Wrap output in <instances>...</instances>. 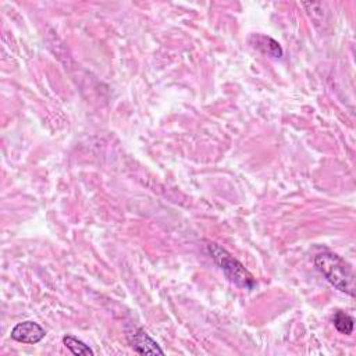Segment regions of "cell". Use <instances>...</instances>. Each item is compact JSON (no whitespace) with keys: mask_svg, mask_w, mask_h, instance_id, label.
I'll return each instance as SVG.
<instances>
[{"mask_svg":"<svg viewBox=\"0 0 356 356\" xmlns=\"http://www.w3.org/2000/svg\"><path fill=\"white\" fill-rule=\"evenodd\" d=\"M314 266L338 291L355 296V274L352 266L339 254L325 250L314 257Z\"/></svg>","mask_w":356,"mask_h":356,"instance_id":"1","label":"cell"},{"mask_svg":"<svg viewBox=\"0 0 356 356\" xmlns=\"http://www.w3.org/2000/svg\"><path fill=\"white\" fill-rule=\"evenodd\" d=\"M207 252L214 263L224 273V275L228 278V281L243 289H253L256 286V280L253 278V275L245 268V266L239 260H236L224 248L217 243H209Z\"/></svg>","mask_w":356,"mask_h":356,"instance_id":"2","label":"cell"},{"mask_svg":"<svg viewBox=\"0 0 356 356\" xmlns=\"http://www.w3.org/2000/svg\"><path fill=\"white\" fill-rule=\"evenodd\" d=\"M125 335H127L128 343L136 353H139V355H164V350L143 328L129 325L125 328Z\"/></svg>","mask_w":356,"mask_h":356,"instance_id":"3","label":"cell"},{"mask_svg":"<svg viewBox=\"0 0 356 356\" xmlns=\"http://www.w3.org/2000/svg\"><path fill=\"white\" fill-rule=\"evenodd\" d=\"M44 330L40 324L35 323V321H22L18 323L17 325H14V328L11 330V338L17 342H22V343H28V345H33L40 342L44 338Z\"/></svg>","mask_w":356,"mask_h":356,"instance_id":"4","label":"cell"},{"mask_svg":"<svg viewBox=\"0 0 356 356\" xmlns=\"http://www.w3.org/2000/svg\"><path fill=\"white\" fill-rule=\"evenodd\" d=\"M249 42L254 49H257L259 51H261L266 56H270L273 58L282 57V47L280 46V43L277 40H274L270 36L254 33L249 38Z\"/></svg>","mask_w":356,"mask_h":356,"instance_id":"5","label":"cell"},{"mask_svg":"<svg viewBox=\"0 0 356 356\" xmlns=\"http://www.w3.org/2000/svg\"><path fill=\"white\" fill-rule=\"evenodd\" d=\"M63 343L75 356H93L95 355V352L89 348V345H86L85 342H82L81 339H78L74 335L63 337Z\"/></svg>","mask_w":356,"mask_h":356,"instance_id":"6","label":"cell"},{"mask_svg":"<svg viewBox=\"0 0 356 356\" xmlns=\"http://www.w3.org/2000/svg\"><path fill=\"white\" fill-rule=\"evenodd\" d=\"M332 324L339 334L350 335L353 331V318L345 312H337L332 317Z\"/></svg>","mask_w":356,"mask_h":356,"instance_id":"7","label":"cell"}]
</instances>
